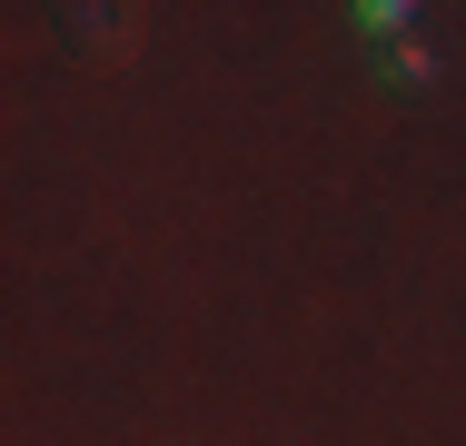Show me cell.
Returning a JSON list of instances; mask_svg holds the SVG:
<instances>
[{
    "instance_id": "6da1fadb",
    "label": "cell",
    "mask_w": 466,
    "mask_h": 446,
    "mask_svg": "<svg viewBox=\"0 0 466 446\" xmlns=\"http://www.w3.org/2000/svg\"><path fill=\"white\" fill-rule=\"evenodd\" d=\"M50 50H60V60H129V50H139V10H119V0H70V10L50 20Z\"/></svg>"
}]
</instances>
